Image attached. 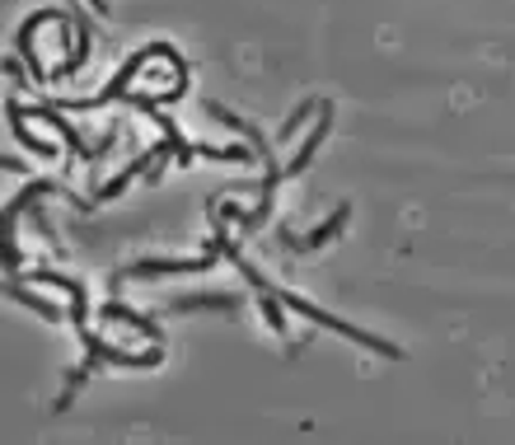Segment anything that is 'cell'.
Masks as SVG:
<instances>
[{
  "instance_id": "1",
  "label": "cell",
  "mask_w": 515,
  "mask_h": 445,
  "mask_svg": "<svg viewBox=\"0 0 515 445\" xmlns=\"http://www.w3.org/2000/svg\"><path fill=\"white\" fill-rule=\"evenodd\" d=\"M10 127H14V136H20L24 145H29V151H38V155H47V160H57L61 151H57V145H52V141H38V136H29V122H24V108L20 103H14L10 99Z\"/></svg>"
}]
</instances>
